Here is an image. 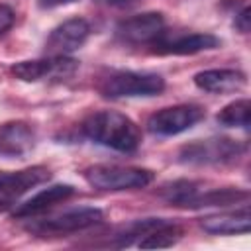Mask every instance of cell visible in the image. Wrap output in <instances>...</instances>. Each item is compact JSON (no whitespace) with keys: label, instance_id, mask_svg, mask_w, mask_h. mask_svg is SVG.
I'll use <instances>...</instances> for the list:
<instances>
[{"label":"cell","instance_id":"obj_1","mask_svg":"<svg viewBox=\"0 0 251 251\" xmlns=\"http://www.w3.org/2000/svg\"><path fill=\"white\" fill-rule=\"evenodd\" d=\"M82 133L98 145L120 153H133L141 145V131L137 124L122 112L98 110L84 118Z\"/></svg>","mask_w":251,"mask_h":251},{"label":"cell","instance_id":"obj_2","mask_svg":"<svg viewBox=\"0 0 251 251\" xmlns=\"http://www.w3.org/2000/svg\"><path fill=\"white\" fill-rule=\"evenodd\" d=\"M84 180L98 190H133L143 188L153 182L155 175L149 169L141 167H124V165H92L82 171Z\"/></svg>","mask_w":251,"mask_h":251},{"label":"cell","instance_id":"obj_3","mask_svg":"<svg viewBox=\"0 0 251 251\" xmlns=\"http://www.w3.org/2000/svg\"><path fill=\"white\" fill-rule=\"evenodd\" d=\"M165 90V78L157 73L118 71L100 82V92L106 98H139L155 96Z\"/></svg>","mask_w":251,"mask_h":251},{"label":"cell","instance_id":"obj_4","mask_svg":"<svg viewBox=\"0 0 251 251\" xmlns=\"http://www.w3.org/2000/svg\"><path fill=\"white\" fill-rule=\"evenodd\" d=\"M104 220V212L100 208H73L63 214H55L49 218L35 220L33 224L27 226L29 231L37 235H65V233H75L86 227H92Z\"/></svg>","mask_w":251,"mask_h":251},{"label":"cell","instance_id":"obj_5","mask_svg":"<svg viewBox=\"0 0 251 251\" xmlns=\"http://www.w3.org/2000/svg\"><path fill=\"white\" fill-rule=\"evenodd\" d=\"M243 153V145L229 137L198 139L180 149L178 157L190 165H224L235 161Z\"/></svg>","mask_w":251,"mask_h":251},{"label":"cell","instance_id":"obj_6","mask_svg":"<svg viewBox=\"0 0 251 251\" xmlns=\"http://www.w3.org/2000/svg\"><path fill=\"white\" fill-rule=\"evenodd\" d=\"M78 69V61L71 57H49L35 59V61H20L10 67V73L24 80V82H37V80H65L73 76Z\"/></svg>","mask_w":251,"mask_h":251},{"label":"cell","instance_id":"obj_7","mask_svg":"<svg viewBox=\"0 0 251 251\" xmlns=\"http://www.w3.org/2000/svg\"><path fill=\"white\" fill-rule=\"evenodd\" d=\"M204 108L196 104H176L169 108H161L147 120V127L157 135H176L192 126H196L204 118Z\"/></svg>","mask_w":251,"mask_h":251},{"label":"cell","instance_id":"obj_8","mask_svg":"<svg viewBox=\"0 0 251 251\" xmlns=\"http://www.w3.org/2000/svg\"><path fill=\"white\" fill-rule=\"evenodd\" d=\"M90 35V25L84 18H71L59 24L45 39V53L49 57H69L80 49Z\"/></svg>","mask_w":251,"mask_h":251},{"label":"cell","instance_id":"obj_9","mask_svg":"<svg viewBox=\"0 0 251 251\" xmlns=\"http://www.w3.org/2000/svg\"><path fill=\"white\" fill-rule=\"evenodd\" d=\"M116 31L127 43H155L165 33V18L159 12H143L120 22Z\"/></svg>","mask_w":251,"mask_h":251},{"label":"cell","instance_id":"obj_10","mask_svg":"<svg viewBox=\"0 0 251 251\" xmlns=\"http://www.w3.org/2000/svg\"><path fill=\"white\" fill-rule=\"evenodd\" d=\"M153 45V53L159 55H194L220 47V39L212 33H178L169 37L163 33Z\"/></svg>","mask_w":251,"mask_h":251},{"label":"cell","instance_id":"obj_11","mask_svg":"<svg viewBox=\"0 0 251 251\" xmlns=\"http://www.w3.org/2000/svg\"><path fill=\"white\" fill-rule=\"evenodd\" d=\"M247 76L235 69H208L194 75V84L210 94H229L245 86Z\"/></svg>","mask_w":251,"mask_h":251},{"label":"cell","instance_id":"obj_12","mask_svg":"<svg viewBox=\"0 0 251 251\" xmlns=\"http://www.w3.org/2000/svg\"><path fill=\"white\" fill-rule=\"evenodd\" d=\"M35 145V131L27 122H6L0 126V153L8 157H22Z\"/></svg>","mask_w":251,"mask_h":251},{"label":"cell","instance_id":"obj_13","mask_svg":"<svg viewBox=\"0 0 251 251\" xmlns=\"http://www.w3.org/2000/svg\"><path fill=\"white\" fill-rule=\"evenodd\" d=\"M75 194V186L71 184H53L43 190H39L35 196H31L27 202L20 204L14 210V218H33L37 214L47 212L51 206L69 200Z\"/></svg>","mask_w":251,"mask_h":251},{"label":"cell","instance_id":"obj_14","mask_svg":"<svg viewBox=\"0 0 251 251\" xmlns=\"http://www.w3.org/2000/svg\"><path fill=\"white\" fill-rule=\"evenodd\" d=\"M200 226L208 233H247L249 231V208L243 206L235 212H224V214H212L202 218Z\"/></svg>","mask_w":251,"mask_h":251},{"label":"cell","instance_id":"obj_15","mask_svg":"<svg viewBox=\"0 0 251 251\" xmlns=\"http://www.w3.org/2000/svg\"><path fill=\"white\" fill-rule=\"evenodd\" d=\"M182 235V229L175 224H161L159 227L151 229L149 233H145L141 239H139V247L141 249H161V247H173Z\"/></svg>","mask_w":251,"mask_h":251},{"label":"cell","instance_id":"obj_16","mask_svg":"<svg viewBox=\"0 0 251 251\" xmlns=\"http://www.w3.org/2000/svg\"><path fill=\"white\" fill-rule=\"evenodd\" d=\"M249 110H251L249 100L239 98V100H233L227 106H224L218 112L216 120L226 127H247L249 126Z\"/></svg>","mask_w":251,"mask_h":251},{"label":"cell","instance_id":"obj_17","mask_svg":"<svg viewBox=\"0 0 251 251\" xmlns=\"http://www.w3.org/2000/svg\"><path fill=\"white\" fill-rule=\"evenodd\" d=\"M20 198V194L14 190V188H10L6 182H2L0 180V212H4V210H8V208H12L14 206V202Z\"/></svg>","mask_w":251,"mask_h":251},{"label":"cell","instance_id":"obj_18","mask_svg":"<svg viewBox=\"0 0 251 251\" xmlns=\"http://www.w3.org/2000/svg\"><path fill=\"white\" fill-rule=\"evenodd\" d=\"M14 20H16L14 10L6 4H0V35H4L14 25Z\"/></svg>","mask_w":251,"mask_h":251},{"label":"cell","instance_id":"obj_19","mask_svg":"<svg viewBox=\"0 0 251 251\" xmlns=\"http://www.w3.org/2000/svg\"><path fill=\"white\" fill-rule=\"evenodd\" d=\"M251 10L245 6L241 12H237L235 14V20H233V25H235V29L239 31V33H247L249 31V25H251Z\"/></svg>","mask_w":251,"mask_h":251},{"label":"cell","instance_id":"obj_20","mask_svg":"<svg viewBox=\"0 0 251 251\" xmlns=\"http://www.w3.org/2000/svg\"><path fill=\"white\" fill-rule=\"evenodd\" d=\"M98 2L104 6H110V8H127V6L137 4L139 0H98Z\"/></svg>","mask_w":251,"mask_h":251},{"label":"cell","instance_id":"obj_21","mask_svg":"<svg viewBox=\"0 0 251 251\" xmlns=\"http://www.w3.org/2000/svg\"><path fill=\"white\" fill-rule=\"evenodd\" d=\"M73 2H76V0H37V4L41 8H57V6H67Z\"/></svg>","mask_w":251,"mask_h":251}]
</instances>
